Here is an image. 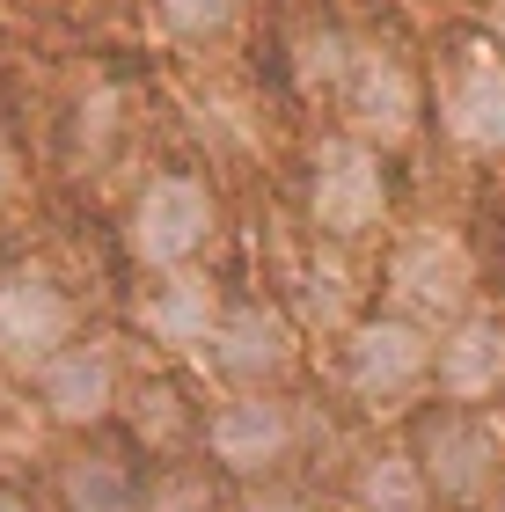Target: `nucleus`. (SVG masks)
Returning a JSON list of instances; mask_svg holds the SVG:
<instances>
[{
	"label": "nucleus",
	"mask_w": 505,
	"mask_h": 512,
	"mask_svg": "<svg viewBox=\"0 0 505 512\" xmlns=\"http://www.w3.org/2000/svg\"><path fill=\"white\" fill-rule=\"evenodd\" d=\"M308 220L323 242H366L388 227V176H381V147L337 132L315 147L308 161Z\"/></svg>",
	"instance_id": "obj_6"
},
{
	"label": "nucleus",
	"mask_w": 505,
	"mask_h": 512,
	"mask_svg": "<svg viewBox=\"0 0 505 512\" xmlns=\"http://www.w3.org/2000/svg\"><path fill=\"white\" fill-rule=\"evenodd\" d=\"M205 359H213V374L227 381V395H257V388H279L293 374L301 330H293L286 308H271V300H227Z\"/></svg>",
	"instance_id": "obj_8"
},
{
	"label": "nucleus",
	"mask_w": 505,
	"mask_h": 512,
	"mask_svg": "<svg viewBox=\"0 0 505 512\" xmlns=\"http://www.w3.org/2000/svg\"><path fill=\"white\" fill-rule=\"evenodd\" d=\"M81 337V308L66 300V286H52L44 271H8L0 278V359L8 366H37L66 352Z\"/></svg>",
	"instance_id": "obj_10"
},
{
	"label": "nucleus",
	"mask_w": 505,
	"mask_h": 512,
	"mask_svg": "<svg viewBox=\"0 0 505 512\" xmlns=\"http://www.w3.org/2000/svg\"><path fill=\"white\" fill-rule=\"evenodd\" d=\"M337 110H344V132L366 139V147H403L410 132H418V74L403 66V52H388V44H352V59H344L337 74Z\"/></svg>",
	"instance_id": "obj_7"
},
{
	"label": "nucleus",
	"mask_w": 505,
	"mask_h": 512,
	"mask_svg": "<svg viewBox=\"0 0 505 512\" xmlns=\"http://www.w3.org/2000/svg\"><path fill=\"white\" fill-rule=\"evenodd\" d=\"M198 447L220 476L235 483H279V469L301 447V410L286 403L279 388H257V395H220L198 425Z\"/></svg>",
	"instance_id": "obj_5"
},
{
	"label": "nucleus",
	"mask_w": 505,
	"mask_h": 512,
	"mask_svg": "<svg viewBox=\"0 0 505 512\" xmlns=\"http://www.w3.org/2000/svg\"><path fill=\"white\" fill-rule=\"evenodd\" d=\"M432 395L440 403H469V410H491L505 395V308H469L462 322L440 330Z\"/></svg>",
	"instance_id": "obj_11"
},
{
	"label": "nucleus",
	"mask_w": 505,
	"mask_h": 512,
	"mask_svg": "<svg viewBox=\"0 0 505 512\" xmlns=\"http://www.w3.org/2000/svg\"><path fill=\"white\" fill-rule=\"evenodd\" d=\"M154 15H162V30L176 44H220L227 30H235L242 0H154Z\"/></svg>",
	"instance_id": "obj_16"
},
{
	"label": "nucleus",
	"mask_w": 505,
	"mask_h": 512,
	"mask_svg": "<svg viewBox=\"0 0 505 512\" xmlns=\"http://www.w3.org/2000/svg\"><path fill=\"white\" fill-rule=\"evenodd\" d=\"M52 491H59V512H147L140 476H132L118 454H103V447L66 454L59 476H52Z\"/></svg>",
	"instance_id": "obj_14"
},
{
	"label": "nucleus",
	"mask_w": 505,
	"mask_h": 512,
	"mask_svg": "<svg viewBox=\"0 0 505 512\" xmlns=\"http://www.w3.org/2000/svg\"><path fill=\"white\" fill-rule=\"evenodd\" d=\"M220 315H227V300L205 271H162L132 300V322H140L147 344H162V352H205L213 330H220Z\"/></svg>",
	"instance_id": "obj_12"
},
{
	"label": "nucleus",
	"mask_w": 505,
	"mask_h": 512,
	"mask_svg": "<svg viewBox=\"0 0 505 512\" xmlns=\"http://www.w3.org/2000/svg\"><path fill=\"white\" fill-rule=\"evenodd\" d=\"M381 293L388 308L425 322V330H447L476 308V249L454 235V227H418L388 249V271H381Z\"/></svg>",
	"instance_id": "obj_4"
},
{
	"label": "nucleus",
	"mask_w": 505,
	"mask_h": 512,
	"mask_svg": "<svg viewBox=\"0 0 505 512\" xmlns=\"http://www.w3.org/2000/svg\"><path fill=\"white\" fill-rule=\"evenodd\" d=\"M440 125L462 154H505V59L498 52H476L447 74L440 88Z\"/></svg>",
	"instance_id": "obj_13"
},
{
	"label": "nucleus",
	"mask_w": 505,
	"mask_h": 512,
	"mask_svg": "<svg viewBox=\"0 0 505 512\" xmlns=\"http://www.w3.org/2000/svg\"><path fill=\"white\" fill-rule=\"evenodd\" d=\"M8 198H15V154L0 147V213H8Z\"/></svg>",
	"instance_id": "obj_20"
},
{
	"label": "nucleus",
	"mask_w": 505,
	"mask_h": 512,
	"mask_svg": "<svg viewBox=\"0 0 505 512\" xmlns=\"http://www.w3.org/2000/svg\"><path fill=\"white\" fill-rule=\"evenodd\" d=\"M132 425H140V439H154V447H176V432L169 425H183V403H176V388H140L132 395Z\"/></svg>",
	"instance_id": "obj_18"
},
{
	"label": "nucleus",
	"mask_w": 505,
	"mask_h": 512,
	"mask_svg": "<svg viewBox=\"0 0 505 512\" xmlns=\"http://www.w3.org/2000/svg\"><path fill=\"white\" fill-rule=\"evenodd\" d=\"M432 359H440V330H425V322H410L396 308L381 315H359L344 322V395H352L359 410H403L418 403L432 388Z\"/></svg>",
	"instance_id": "obj_2"
},
{
	"label": "nucleus",
	"mask_w": 505,
	"mask_h": 512,
	"mask_svg": "<svg viewBox=\"0 0 505 512\" xmlns=\"http://www.w3.org/2000/svg\"><path fill=\"white\" fill-rule=\"evenodd\" d=\"M410 461L425 469L432 483V498L454 505V512H476L491 491H498V476H505V425L491 410H469V403H432L410 417Z\"/></svg>",
	"instance_id": "obj_1"
},
{
	"label": "nucleus",
	"mask_w": 505,
	"mask_h": 512,
	"mask_svg": "<svg viewBox=\"0 0 505 512\" xmlns=\"http://www.w3.org/2000/svg\"><path fill=\"white\" fill-rule=\"evenodd\" d=\"M37 403H44V417L66 425V432L103 425V417L125 403L118 344H110V337H74L66 352H52V359L37 366Z\"/></svg>",
	"instance_id": "obj_9"
},
{
	"label": "nucleus",
	"mask_w": 505,
	"mask_h": 512,
	"mask_svg": "<svg viewBox=\"0 0 505 512\" xmlns=\"http://www.w3.org/2000/svg\"><path fill=\"white\" fill-rule=\"evenodd\" d=\"M344 505H352V512H432L440 498H432V483H425V469L410 454H366L352 469Z\"/></svg>",
	"instance_id": "obj_15"
},
{
	"label": "nucleus",
	"mask_w": 505,
	"mask_h": 512,
	"mask_svg": "<svg viewBox=\"0 0 505 512\" xmlns=\"http://www.w3.org/2000/svg\"><path fill=\"white\" fill-rule=\"evenodd\" d=\"M147 512H213L205 469H162V476L147 483Z\"/></svg>",
	"instance_id": "obj_17"
},
{
	"label": "nucleus",
	"mask_w": 505,
	"mask_h": 512,
	"mask_svg": "<svg viewBox=\"0 0 505 512\" xmlns=\"http://www.w3.org/2000/svg\"><path fill=\"white\" fill-rule=\"evenodd\" d=\"M213 235H220V198L205 191V176H191V169L147 176L140 198H132V213H125V249L147 278L198 271V256L213 249Z\"/></svg>",
	"instance_id": "obj_3"
},
{
	"label": "nucleus",
	"mask_w": 505,
	"mask_h": 512,
	"mask_svg": "<svg viewBox=\"0 0 505 512\" xmlns=\"http://www.w3.org/2000/svg\"><path fill=\"white\" fill-rule=\"evenodd\" d=\"M491 37H498V52H505V0H491Z\"/></svg>",
	"instance_id": "obj_22"
},
{
	"label": "nucleus",
	"mask_w": 505,
	"mask_h": 512,
	"mask_svg": "<svg viewBox=\"0 0 505 512\" xmlns=\"http://www.w3.org/2000/svg\"><path fill=\"white\" fill-rule=\"evenodd\" d=\"M227 512H323L308 491H293V483H242V498Z\"/></svg>",
	"instance_id": "obj_19"
},
{
	"label": "nucleus",
	"mask_w": 505,
	"mask_h": 512,
	"mask_svg": "<svg viewBox=\"0 0 505 512\" xmlns=\"http://www.w3.org/2000/svg\"><path fill=\"white\" fill-rule=\"evenodd\" d=\"M0 512H37V505H30V498H22V491H15V483H0Z\"/></svg>",
	"instance_id": "obj_21"
}]
</instances>
